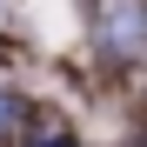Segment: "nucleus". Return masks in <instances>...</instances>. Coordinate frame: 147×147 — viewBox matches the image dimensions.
I'll use <instances>...</instances> for the list:
<instances>
[{
	"instance_id": "obj_1",
	"label": "nucleus",
	"mask_w": 147,
	"mask_h": 147,
	"mask_svg": "<svg viewBox=\"0 0 147 147\" xmlns=\"http://www.w3.org/2000/svg\"><path fill=\"white\" fill-rule=\"evenodd\" d=\"M94 34H100V47H114V54H134L140 34H147L140 0H94Z\"/></svg>"
},
{
	"instance_id": "obj_2",
	"label": "nucleus",
	"mask_w": 147,
	"mask_h": 147,
	"mask_svg": "<svg viewBox=\"0 0 147 147\" xmlns=\"http://www.w3.org/2000/svg\"><path fill=\"white\" fill-rule=\"evenodd\" d=\"M20 120V100H7V94H0V127H13Z\"/></svg>"
},
{
	"instance_id": "obj_3",
	"label": "nucleus",
	"mask_w": 147,
	"mask_h": 147,
	"mask_svg": "<svg viewBox=\"0 0 147 147\" xmlns=\"http://www.w3.org/2000/svg\"><path fill=\"white\" fill-rule=\"evenodd\" d=\"M40 147H74V140H67V134H47V140H40Z\"/></svg>"
}]
</instances>
